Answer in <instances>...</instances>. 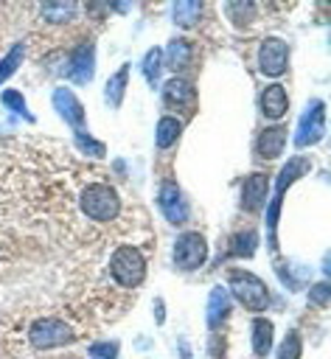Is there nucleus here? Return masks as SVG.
Returning <instances> with one entry per match:
<instances>
[{
    "instance_id": "obj_1",
    "label": "nucleus",
    "mask_w": 331,
    "mask_h": 359,
    "mask_svg": "<svg viewBox=\"0 0 331 359\" xmlns=\"http://www.w3.org/2000/svg\"><path fill=\"white\" fill-rule=\"evenodd\" d=\"M306 171H311V160L297 154V157H289V163L281 168L278 174V182H275V194L269 199V208H266V230H269V250H278V238H275V230H278V216H281V202H283V194L286 188L300 180Z\"/></svg>"
},
{
    "instance_id": "obj_2",
    "label": "nucleus",
    "mask_w": 331,
    "mask_h": 359,
    "mask_svg": "<svg viewBox=\"0 0 331 359\" xmlns=\"http://www.w3.org/2000/svg\"><path fill=\"white\" fill-rule=\"evenodd\" d=\"M227 292H233V297L250 309V311H264L269 306V289L266 283L247 272V269H230V278H227Z\"/></svg>"
},
{
    "instance_id": "obj_3",
    "label": "nucleus",
    "mask_w": 331,
    "mask_h": 359,
    "mask_svg": "<svg viewBox=\"0 0 331 359\" xmlns=\"http://www.w3.org/2000/svg\"><path fill=\"white\" fill-rule=\"evenodd\" d=\"M79 202H81V210H84L90 219H95V222H109V219H115L118 210H121V199H118L115 188H109V185H104V182L87 185V188L81 191Z\"/></svg>"
},
{
    "instance_id": "obj_4",
    "label": "nucleus",
    "mask_w": 331,
    "mask_h": 359,
    "mask_svg": "<svg viewBox=\"0 0 331 359\" xmlns=\"http://www.w3.org/2000/svg\"><path fill=\"white\" fill-rule=\"evenodd\" d=\"M109 275L123 286V289H132V286H140L143 275H146V261L140 255L137 247H118L109 258Z\"/></svg>"
},
{
    "instance_id": "obj_5",
    "label": "nucleus",
    "mask_w": 331,
    "mask_h": 359,
    "mask_svg": "<svg viewBox=\"0 0 331 359\" xmlns=\"http://www.w3.org/2000/svg\"><path fill=\"white\" fill-rule=\"evenodd\" d=\"M28 339L36 351H48V348H59V345H67L73 342V328L65 323V320H56V317H39L31 323V331H28Z\"/></svg>"
},
{
    "instance_id": "obj_6",
    "label": "nucleus",
    "mask_w": 331,
    "mask_h": 359,
    "mask_svg": "<svg viewBox=\"0 0 331 359\" xmlns=\"http://www.w3.org/2000/svg\"><path fill=\"white\" fill-rule=\"evenodd\" d=\"M325 135V101L314 98L306 104V112L300 115L297 132H295V146H311Z\"/></svg>"
},
{
    "instance_id": "obj_7",
    "label": "nucleus",
    "mask_w": 331,
    "mask_h": 359,
    "mask_svg": "<svg viewBox=\"0 0 331 359\" xmlns=\"http://www.w3.org/2000/svg\"><path fill=\"white\" fill-rule=\"evenodd\" d=\"M205 261H208V244L199 233H182L174 241V264L180 269L191 272V269H199Z\"/></svg>"
},
{
    "instance_id": "obj_8",
    "label": "nucleus",
    "mask_w": 331,
    "mask_h": 359,
    "mask_svg": "<svg viewBox=\"0 0 331 359\" xmlns=\"http://www.w3.org/2000/svg\"><path fill=\"white\" fill-rule=\"evenodd\" d=\"M289 65V48L278 36H266L258 48V70L264 76H283Z\"/></svg>"
},
{
    "instance_id": "obj_9",
    "label": "nucleus",
    "mask_w": 331,
    "mask_h": 359,
    "mask_svg": "<svg viewBox=\"0 0 331 359\" xmlns=\"http://www.w3.org/2000/svg\"><path fill=\"white\" fill-rule=\"evenodd\" d=\"M65 76L76 84H90L93 81V76H95V45L93 42H81L70 53V59L65 65Z\"/></svg>"
},
{
    "instance_id": "obj_10",
    "label": "nucleus",
    "mask_w": 331,
    "mask_h": 359,
    "mask_svg": "<svg viewBox=\"0 0 331 359\" xmlns=\"http://www.w3.org/2000/svg\"><path fill=\"white\" fill-rule=\"evenodd\" d=\"M157 205H160L163 216H166L171 224H182V222L188 219L185 196H182V191L177 188V182H171V180H166V182L160 185V191H157Z\"/></svg>"
},
{
    "instance_id": "obj_11",
    "label": "nucleus",
    "mask_w": 331,
    "mask_h": 359,
    "mask_svg": "<svg viewBox=\"0 0 331 359\" xmlns=\"http://www.w3.org/2000/svg\"><path fill=\"white\" fill-rule=\"evenodd\" d=\"M50 101H53V109L62 115L65 123H70L76 132L84 126V107H81V101L76 98L73 90H67V87H56L53 95H50Z\"/></svg>"
},
{
    "instance_id": "obj_12",
    "label": "nucleus",
    "mask_w": 331,
    "mask_h": 359,
    "mask_svg": "<svg viewBox=\"0 0 331 359\" xmlns=\"http://www.w3.org/2000/svg\"><path fill=\"white\" fill-rule=\"evenodd\" d=\"M266 191H269L266 174H250L244 180V185H241V208L250 210V213L261 210L264 202H266Z\"/></svg>"
},
{
    "instance_id": "obj_13",
    "label": "nucleus",
    "mask_w": 331,
    "mask_h": 359,
    "mask_svg": "<svg viewBox=\"0 0 331 359\" xmlns=\"http://www.w3.org/2000/svg\"><path fill=\"white\" fill-rule=\"evenodd\" d=\"M258 104H261V112H264L266 118L278 121V118H283L286 109H289V95H286V90H283L281 84H269V87L261 90Z\"/></svg>"
},
{
    "instance_id": "obj_14",
    "label": "nucleus",
    "mask_w": 331,
    "mask_h": 359,
    "mask_svg": "<svg viewBox=\"0 0 331 359\" xmlns=\"http://www.w3.org/2000/svg\"><path fill=\"white\" fill-rule=\"evenodd\" d=\"M194 98H196V90L185 79H177L174 76V79H168L163 84V101H166V107H191Z\"/></svg>"
},
{
    "instance_id": "obj_15",
    "label": "nucleus",
    "mask_w": 331,
    "mask_h": 359,
    "mask_svg": "<svg viewBox=\"0 0 331 359\" xmlns=\"http://www.w3.org/2000/svg\"><path fill=\"white\" fill-rule=\"evenodd\" d=\"M205 323L208 328H219L224 323V317L230 314V292L222 289V286H213L210 294H208V309H205Z\"/></svg>"
},
{
    "instance_id": "obj_16",
    "label": "nucleus",
    "mask_w": 331,
    "mask_h": 359,
    "mask_svg": "<svg viewBox=\"0 0 331 359\" xmlns=\"http://www.w3.org/2000/svg\"><path fill=\"white\" fill-rule=\"evenodd\" d=\"M283 146H286V129H283V126H269V129H264V132L258 135V143H255V149H258V154H261L264 160L281 157Z\"/></svg>"
},
{
    "instance_id": "obj_17",
    "label": "nucleus",
    "mask_w": 331,
    "mask_h": 359,
    "mask_svg": "<svg viewBox=\"0 0 331 359\" xmlns=\"http://www.w3.org/2000/svg\"><path fill=\"white\" fill-rule=\"evenodd\" d=\"M126 79H129V65H121L109 79H107V87H104V101L109 107H121L123 101V93H126Z\"/></svg>"
},
{
    "instance_id": "obj_18",
    "label": "nucleus",
    "mask_w": 331,
    "mask_h": 359,
    "mask_svg": "<svg viewBox=\"0 0 331 359\" xmlns=\"http://www.w3.org/2000/svg\"><path fill=\"white\" fill-rule=\"evenodd\" d=\"M180 132H182V123H180L177 118H171V115H163V118L157 121V132H154V143H157V149H168V146H174L177 137H180Z\"/></svg>"
},
{
    "instance_id": "obj_19",
    "label": "nucleus",
    "mask_w": 331,
    "mask_h": 359,
    "mask_svg": "<svg viewBox=\"0 0 331 359\" xmlns=\"http://www.w3.org/2000/svg\"><path fill=\"white\" fill-rule=\"evenodd\" d=\"M272 334H275V328H272L269 320H261V317L252 320V351H255V356H266L269 353Z\"/></svg>"
},
{
    "instance_id": "obj_20",
    "label": "nucleus",
    "mask_w": 331,
    "mask_h": 359,
    "mask_svg": "<svg viewBox=\"0 0 331 359\" xmlns=\"http://www.w3.org/2000/svg\"><path fill=\"white\" fill-rule=\"evenodd\" d=\"M199 14H202V3H196V0H177L171 6V20L182 28H191L199 20Z\"/></svg>"
},
{
    "instance_id": "obj_21",
    "label": "nucleus",
    "mask_w": 331,
    "mask_h": 359,
    "mask_svg": "<svg viewBox=\"0 0 331 359\" xmlns=\"http://www.w3.org/2000/svg\"><path fill=\"white\" fill-rule=\"evenodd\" d=\"M191 59V42L188 39H171L168 42V50H166V62L171 70H182Z\"/></svg>"
},
{
    "instance_id": "obj_22",
    "label": "nucleus",
    "mask_w": 331,
    "mask_h": 359,
    "mask_svg": "<svg viewBox=\"0 0 331 359\" xmlns=\"http://www.w3.org/2000/svg\"><path fill=\"white\" fill-rule=\"evenodd\" d=\"M255 247H258L255 230H244V233H236V236L230 238V255L252 258V255H255Z\"/></svg>"
},
{
    "instance_id": "obj_23",
    "label": "nucleus",
    "mask_w": 331,
    "mask_h": 359,
    "mask_svg": "<svg viewBox=\"0 0 331 359\" xmlns=\"http://www.w3.org/2000/svg\"><path fill=\"white\" fill-rule=\"evenodd\" d=\"M140 70H143V76H146L149 87H154V84H157V79H160V70H163V50H160V48H151V50H146Z\"/></svg>"
},
{
    "instance_id": "obj_24",
    "label": "nucleus",
    "mask_w": 331,
    "mask_h": 359,
    "mask_svg": "<svg viewBox=\"0 0 331 359\" xmlns=\"http://www.w3.org/2000/svg\"><path fill=\"white\" fill-rule=\"evenodd\" d=\"M73 14H76V6L73 3H45L42 6V17L48 22H67Z\"/></svg>"
},
{
    "instance_id": "obj_25",
    "label": "nucleus",
    "mask_w": 331,
    "mask_h": 359,
    "mask_svg": "<svg viewBox=\"0 0 331 359\" xmlns=\"http://www.w3.org/2000/svg\"><path fill=\"white\" fill-rule=\"evenodd\" d=\"M22 53H25V45H22V42H17V45H14V48H11V50H8V53L0 59V84H3V81H6V79H8V76L17 70V67H20Z\"/></svg>"
},
{
    "instance_id": "obj_26",
    "label": "nucleus",
    "mask_w": 331,
    "mask_h": 359,
    "mask_svg": "<svg viewBox=\"0 0 331 359\" xmlns=\"http://www.w3.org/2000/svg\"><path fill=\"white\" fill-rule=\"evenodd\" d=\"M76 146H79V151L87 154V157H104V154H107V146H104L101 140H93L90 132H84V129L76 132Z\"/></svg>"
},
{
    "instance_id": "obj_27",
    "label": "nucleus",
    "mask_w": 331,
    "mask_h": 359,
    "mask_svg": "<svg viewBox=\"0 0 331 359\" xmlns=\"http://www.w3.org/2000/svg\"><path fill=\"white\" fill-rule=\"evenodd\" d=\"M224 8H227V14H230V20L236 25H247L252 20V14H255V6L252 3H227Z\"/></svg>"
},
{
    "instance_id": "obj_28",
    "label": "nucleus",
    "mask_w": 331,
    "mask_h": 359,
    "mask_svg": "<svg viewBox=\"0 0 331 359\" xmlns=\"http://www.w3.org/2000/svg\"><path fill=\"white\" fill-rule=\"evenodd\" d=\"M300 351H303V342H300V334L297 331H289L281 351H278V359H300Z\"/></svg>"
},
{
    "instance_id": "obj_29",
    "label": "nucleus",
    "mask_w": 331,
    "mask_h": 359,
    "mask_svg": "<svg viewBox=\"0 0 331 359\" xmlns=\"http://www.w3.org/2000/svg\"><path fill=\"white\" fill-rule=\"evenodd\" d=\"M3 107H8V109H14V112H20L25 121H34V115L28 112V107H25V98L17 93V90H6L3 93Z\"/></svg>"
},
{
    "instance_id": "obj_30",
    "label": "nucleus",
    "mask_w": 331,
    "mask_h": 359,
    "mask_svg": "<svg viewBox=\"0 0 331 359\" xmlns=\"http://www.w3.org/2000/svg\"><path fill=\"white\" fill-rule=\"evenodd\" d=\"M90 359H118V342H93L87 348Z\"/></svg>"
},
{
    "instance_id": "obj_31",
    "label": "nucleus",
    "mask_w": 331,
    "mask_h": 359,
    "mask_svg": "<svg viewBox=\"0 0 331 359\" xmlns=\"http://www.w3.org/2000/svg\"><path fill=\"white\" fill-rule=\"evenodd\" d=\"M309 300L317 303V306H328V283H325V280H323V283H314V286L309 289Z\"/></svg>"
},
{
    "instance_id": "obj_32",
    "label": "nucleus",
    "mask_w": 331,
    "mask_h": 359,
    "mask_svg": "<svg viewBox=\"0 0 331 359\" xmlns=\"http://www.w3.org/2000/svg\"><path fill=\"white\" fill-rule=\"evenodd\" d=\"M166 317H163V300H157V323H163Z\"/></svg>"
}]
</instances>
